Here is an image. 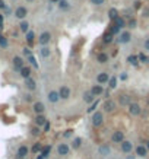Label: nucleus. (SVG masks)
<instances>
[{
	"label": "nucleus",
	"mask_w": 149,
	"mask_h": 159,
	"mask_svg": "<svg viewBox=\"0 0 149 159\" xmlns=\"http://www.w3.org/2000/svg\"><path fill=\"white\" fill-rule=\"evenodd\" d=\"M91 123H92L94 127H99V126H102V123H104V116H102V112H101V111L94 112V116L91 117Z\"/></svg>",
	"instance_id": "obj_1"
},
{
	"label": "nucleus",
	"mask_w": 149,
	"mask_h": 159,
	"mask_svg": "<svg viewBox=\"0 0 149 159\" xmlns=\"http://www.w3.org/2000/svg\"><path fill=\"white\" fill-rule=\"evenodd\" d=\"M69 152H70V146H69L67 143H60V145L57 146V153H59L60 156H67Z\"/></svg>",
	"instance_id": "obj_2"
},
{
	"label": "nucleus",
	"mask_w": 149,
	"mask_h": 159,
	"mask_svg": "<svg viewBox=\"0 0 149 159\" xmlns=\"http://www.w3.org/2000/svg\"><path fill=\"white\" fill-rule=\"evenodd\" d=\"M28 153H29L28 146H25V145L19 146V149H18V152H16V159H25V158L28 156Z\"/></svg>",
	"instance_id": "obj_3"
},
{
	"label": "nucleus",
	"mask_w": 149,
	"mask_h": 159,
	"mask_svg": "<svg viewBox=\"0 0 149 159\" xmlns=\"http://www.w3.org/2000/svg\"><path fill=\"white\" fill-rule=\"evenodd\" d=\"M120 149H121V152H124V153L129 155V153L133 150V145H132V142H129V140H123V142L120 143Z\"/></svg>",
	"instance_id": "obj_4"
},
{
	"label": "nucleus",
	"mask_w": 149,
	"mask_h": 159,
	"mask_svg": "<svg viewBox=\"0 0 149 159\" xmlns=\"http://www.w3.org/2000/svg\"><path fill=\"white\" fill-rule=\"evenodd\" d=\"M50 39H51L50 32H42V34L39 35V38H38V41H39V44L42 45V47H47V44L50 42Z\"/></svg>",
	"instance_id": "obj_5"
},
{
	"label": "nucleus",
	"mask_w": 149,
	"mask_h": 159,
	"mask_svg": "<svg viewBox=\"0 0 149 159\" xmlns=\"http://www.w3.org/2000/svg\"><path fill=\"white\" fill-rule=\"evenodd\" d=\"M102 108H104L105 112H113L116 109V102L113 99H107V101L102 104Z\"/></svg>",
	"instance_id": "obj_6"
},
{
	"label": "nucleus",
	"mask_w": 149,
	"mask_h": 159,
	"mask_svg": "<svg viewBox=\"0 0 149 159\" xmlns=\"http://www.w3.org/2000/svg\"><path fill=\"white\" fill-rule=\"evenodd\" d=\"M27 15H28V9H27L25 6H19V7H16V10H15V16H16L18 19H24Z\"/></svg>",
	"instance_id": "obj_7"
},
{
	"label": "nucleus",
	"mask_w": 149,
	"mask_h": 159,
	"mask_svg": "<svg viewBox=\"0 0 149 159\" xmlns=\"http://www.w3.org/2000/svg\"><path fill=\"white\" fill-rule=\"evenodd\" d=\"M111 140H113V143H121V142L124 140V133L120 131V130L114 131L113 136H111Z\"/></svg>",
	"instance_id": "obj_8"
},
{
	"label": "nucleus",
	"mask_w": 149,
	"mask_h": 159,
	"mask_svg": "<svg viewBox=\"0 0 149 159\" xmlns=\"http://www.w3.org/2000/svg\"><path fill=\"white\" fill-rule=\"evenodd\" d=\"M130 39H132V34L129 31H124V32L120 34V38L117 41L121 42V44H127V42H130Z\"/></svg>",
	"instance_id": "obj_9"
},
{
	"label": "nucleus",
	"mask_w": 149,
	"mask_h": 159,
	"mask_svg": "<svg viewBox=\"0 0 149 159\" xmlns=\"http://www.w3.org/2000/svg\"><path fill=\"white\" fill-rule=\"evenodd\" d=\"M129 112H130L132 116L137 117L140 112H142V108H140L139 104H130V105H129Z\"/></svg>",
	"instance_id": "obj_10"
},
{
	"label": "nucleus",
	"mask_w": 149,
	"mask_h": 159,
	"mask_svg": "<svg viewBox=\"0 0 149 159\" xmlns=\"http://www.w3.org/2000/svg\"><path fill=\"white\" fill-rule=\"evenodd\" d=\"M98 153L102 155V156L111 155V147H110V145H101V146L98 147Z\"/></svg>",
	"instance_id": "obj_11"
},
{
	"label": "nucleus",
	"mask_w": 149,
	"mask_h": 159,
	"mask_svg": "<svg viewBox=\"0 0 149 159\" xmlns=\"http://www.w3.org/2000/svg\"><path fill=\"white\" fill-rule=\"evenodd\" d=\"M59 95H60V99H67L70 96V89L67 86H61L59 90Z\"/></svg>",
	"instance_id": "obj_12"
},
{
	"label": "nucleus",
	"mask_w": 149,
	"mask_h": 159,
	"mask_svg": "<svg viewBox=\"0 0 149 159\" xmlns=\"http://www.w3.org/2000/svg\"><path fill=\"white\" fill-rule=\"evenodd\" d=\"M32 109L37 112V116H39V114H44V111H46V107H44V104H42V102H34V105H32Z\"/></svg>",
	"instance_id": "obj_13"
},
{
	"label": "nucleus",
	"mask_w": 149,
	"mask_h": 159,
	"mask_svg": "<svg viewBox=\"0 0 149 159\" xmlns=\"http://www.w3.org/2000/svg\"><path fill=\"white\" fill-rule=\"evenodd\" d=\"M135 152H136V155L140 156V158H145V156L148 155V149H146V146H143V145H137V146L135 147Z\"/></svg>",
	"instance_id": "obj_14"
},
{
	"label": "nucleus",
	"mask_w": 149,
	"mask_h": 159,
	"mask_svg": "<svg viewBox=\"0 0 149 159\" xmlns=\"http://www.w3.org/2000/svg\"><path fill=\"white\" fill-rule=\"evenodd\" d=\"M24 67V60L20 58V57H13V69L15 70H18V72H20V69Z\"/></svg>",
	"instance_id": "obj_15"
},
{
	"label": "nucleus",
	"mask_w": 149,
	"mask_h": 159,
	"mask_svg": "<svg viewBox=\"0 0 149 159\" xmlns=\"http://www.w3.org/2000/svg\"><path fill=\"white\" fill-rule=\"evenodd\" d=\"M34 123H35V126H37V127H44V124L47 123V118L44 117V114H39V116H37V117H35Z\"/></svg>",
	"instance_id": "obj_16"
},
{
	"label": "nucleus",
	"mask_w": 149,
	"mask_h": 159,
	"mask_svg": "<svg viewBox=\"0 0 149 159\" xmlns=\"http://www.w3.org/2000/svg\"><path fill=\"white\" fill-rule=\"evenodd\" d=\"M59 99H60L59 90H51V92H48V101H50L51 104H56Z\"/></svg>",
	"instance_id": "obj_17"
},
{
	"label": "nucleus",
	"mask_w": 149,
	"mask_h": 159,
	"mask_svg": "<svg viewBox=\"0 0 149 159\" xmlns=\"http://www.w3.org/2000/svg\"><path fill=\"white\" fill-rule=\"evenodd\" d=\"M97 80H98V83L102 86V85H105V83H108L110 76H108L107 73H99V75H98V77H97Z\"/></svg>",
	"instance_id": "obj_18"
},
{
	"label": "nucleus",
	"mask_w": 149,
	"mask_h": 159,
	"mask_svg": "<svg viewBox=\"0 0 149 159\" xmlns=\"http://www.w3.org/2000/svg\"><path fill=\"white\" fill-rule=\"evenodd\" d=\"M91 92H92L95 96H99V95L104 94V88H102L101 85H94V86L91 88Z\"/></svg>",
	"instance_id": "obj_19"
},
{
	"label": "nucleus",
	"mask_w": 149,
	"mask_h": 159,
	"mask_svg": "<svg viewBox=\"0 0 149 159\" xmlns=\"http://www.w3.org/2000/svg\"><path fill=\"white\" fill-rule=\"evenodd\" d=\"M25 86H27L29 90H35V89H37V82H35L32 77H28V79H25Z\"/></svg>",
	"instance_id": "obj_20"
},
{
	"label": "nucleus",
	"mask_w": 149,
	"mask_h": 159,
	"mask_svg": "<svg viewBox=\"0 0 149 159\" xmlns=\"http://www.w3.org/2000/svg\"><path fill=\"white\" fill-rule=\"evenodd\" d=\"M83 101H85V102H88V104H91V102L95 101V95L91 92V90H88V92H85V94H83Z\"/></svg>",
	"instance_id": "obj_21"
},
{
	"label": "nucleus",
	"mask_w": 149,
	"mask_h": 159,
	"mask_svg": "<svg viewBox=\"0 0 149 159\" xmlns=\"http://www.w3.org/2000/svg\"><path fill=\"white\" fill-rule=\"evenodd\" d=\"M20 76H22L24 79H28V77H31V69L29 67H27V66H24L22 69H20Z\"/></svg>",
	"instance_id": "obj_22"
},
{
	"label": "nucleus",
	"mask_w": 149,
	"mask_h": 159,
	"mask_svg": "<svg viewBox=\"0 0 149 159\" xmlns=\"http://www.w3.org/2000/svg\"><path fill=\"white\" fill-rule=\"evenodd\" d=\"M27 42H28V45H32L34 44V41H35V34H34V31H28L27 32Z\"/></svg>",
	"instance_id": "obj_23"
},
{
	"label": "nucleus",
	"mask_w": 149,
	"mask_h": 159,
	"mask_svg": "<svg viewBox=\"0 0 149 159\" xmlns=\"http://www.w3.org/2000/svg\"><path fill=\"white\" fill-rule=\"evenodd\" d=\"M113 39H114V35H113L111 32H105V34L102 35V41H104L105 44H110Z\"/></svg>",
	"instance_id": "obj_24"
},
{
	"label": "nucleus",
	"mask_w": 149,
	"mask_h": 159,
	"mask_svg": "<svg viewBox=\"0 0 149 159\" xmlns=\"http://www.w3.org/2000/svg\"><path fill=\"white\" fill-rule=\"evenodd\" d=\"M97 60H98L99 63H107V61H108V54H107V53H99V54L97 56Z\"/></svg>",
	"instance_id": "obj_25"
},
{
	"label": "nucleus",
	"mask_w": 149,
	"mask_h": 159,
	"mask_svg": "<svg viewBox=\"0 0 149 159\" xmlns=\"http://www.w3.org/2000/svg\"><path fill=\"white\" fill-rule=\"evenodd\" d=\"M114 25H117V26L121 29V28H124V26H126V22H124V19H123V18H120V16H118V18H116V19H114Z\"/></svg>",
	"instance_id": "obj_26"
},
{
	"label": "nucleus",
	"mask_w": 149,
	"mask_h": 159,
	"mask_svg": "<svg viewBox=\"0 0 149 159\" xmlns=\"http://www.w3.org/2000/svg\"><path fill=\"white\" fill-rule=\"evenodd\" d=\"M50 152H51V146H50V145H47L46 147H42V149H41V155L44 156V159H47V158H48Z\"/></svg>",
	"instance_id": "obj_27"
},
{
	"label": "nucleus",
	"mask_w": 149,
	"mask_h": 159,
	"mask_svg": "<svg viewBox=\"0 0 149 159\" xmlns=\"http://www.w3.org/2000/svg\"><path fill=\"white\" fill-rule=\"evenodd\" d=\"M127 61H129L132 66H137L139 64V58H137V56H129V57H127Z\"/></svg>",
	"instance_id": "obj_28"
},
{
	"label": "nucleus",
	"mask_w": 149,
	"mask_h": 159,
	"mask_svg": "<svg viewBox=\"0 0 149 159\" xmlns=\"http://www.w3.org/2000/svg\"><path fill=\"white\" fill-rule=\"evenodd\" d=\"M19 28H20V31H22V32L27 34L29 31V24H28L27 20H22V22H20V25H19Z\"/></svg>",
	"instance_id": "obj_29"
},
{
	"label": "nucleus",
	"mask_w": 149,
	"mask_h": 159,
	"mask_svg": "<svg viewBox=\"0 0 149 159\" xmlns=\"http://www.w3.org/2000/svg\"><path fill=\"white\" fill-rule=\"evenodd\" d=\"M39 54H41L42 58H47V57L50 56V48H48V47H42V48L39 50Z\"/></svg>",
	"instance_id": "obj_30"
},
{
	"label": "nucleus",
	"mask_w": 149,
	"mask_h": 159,
	"mask_svg": "<svg viewBox=\"0 0 149 159\" xmlns=\"http://www.w3.org/2000/svg\"><path fill=\"white\" fill-rule=\"evenodd\" d=\"M120 104H121V105H130V96L121 95V96H120Z\"/></svg>",
	"instance_id": "obj_31"
},
{
	"label": "nucleus",
	"mask_w": 149,
	"mask_h": 159,
	"mask_svg": "<svg viewBox=\"0 0 149 159\" xmlns=\"http://www.w3.org/2000/svg\"><path fill=\"white\" fill-rule=\"evenodd\" d=\"M108 18L110 19H116V18H118V12H117V9H114V7H111L110 10H108Z\"/></svg>",
	"instance_id": "obj_32"
},
{
	"label": "nucleus",
	"mask_w": 149,
	"mask_h": 159,
	"mask_svg": "<svg viewBox=\"0 0 149 159\" xmlns=\"http://www.w3.org/2000/svg\"><path fill=\"white\" fill-rule=\"evenodd\" d=\"M80 146H82V139H80V137L73 139V142H72V147H73V149H79Z\"/></svg>",
	"instance_id": "obj_33"
},
{
	"label": "nucleus",
	"mask_w": 149,
	"mask_h": 159,
	"mask_svg": "<svg viewBox=\"0 0 149 159\" xmlns=\"http://www.w3.org/2000/svg\"><path fill=\"white\" fill-rule=\"evenodd\" d=\"M59 7H60V9H63V10H66V9H69V7H70V5H69L67 0H60V2H59Z\"/></svg>",
	"instance_id": "obj_34"
},
{
	"label": "nucleus",
	"mask_w": 149,
	"mask_h": 159,
	"mask_svg": "<svg viewBox=\"0 0 149 159\" xmlns=\"http://www.w3.org/2000/svg\"><path fill=\"white\" fill-rule=\"evenodd\" d=\"M7 45H9V42H7V38H5L2 34H0V47H2V48H6Z\"/></svg>",
	"instance_id": "obj_35"
},
{
	"label": "nucleus",
	"mask_w": 149,
	"mask_h": 159,
	"mask_svg": "<svg viewBox=\"0 0 149 159\" xmlns=\"http://www.w3.org/2000/svg\"><path fill=\"white\" fill-rule=\"evenodd\" d=\"M98 104H99V101H94V102L91 104V107L86 109V112H88V114H91V112H94V111H95V108L98 107Z\"/></svg>",
	"instance_id": "obj_36"
},
{
	"label": "nucleus",
	"mask_w": 149,
	"mask_h": 159,
	"mask_svg": "<svg viewBox=\"0 0 149 159\" xmlns=\"http://www.w3.org/2000/svg\"><path fill=\"white\" fill-rule=\"evenodd\" d=\"M108 86H110V89H114V88L117 86V77H116V76H114V77H110Z\"/></svg>",
	"instance_id": "obj_37"
},
{
	"label": "nucleus",
	"mask_w": 149,
	"mask_h": 159,
	"mask_svg": "<svg viewBox=\"0 0 149 159\" xmlns=\"http://www.w3.org/2000/svg\"><path fill=\"white\" fill-rule=\"evenodd\" d=\"M108 32H111L113 35H117V34L120 32V28H118L117 25H114V24H113V25L110 26V31H108Z\"/></svg>",
	"instance_id": "obj_38"
},
{
	"label": "nucleus",
	"mask_w": 149,
	"mask_h": 159,
	"mask_svg": "<svg viewBox=\"0 0 149 159\" xmlns=\"http://www.w3.org/2000/svg\"><path fill=\"white\" fill-rule=\"evenodd\" d=\"M136 25H137V22H136V19H133V18H130L129 19V22H127V26H129V28H136Z\"/></svg>",
	"instance_id": "obj_39"
},
{
	"label": "nucleus",
	"mask_w": 149,
	"mask_h": 159,
	"mask_svg": "<svg viewBox=\"0 0 149 159\" xmlns=\"http://www.w3.org/2000/svg\"><path fill=\"white\" fill-rule=\"evenodd\" d=\"M28 61H29V63L35 67V69H38V63H37V60H35V57H34V56H29V57H28Z\"/></svg>",
	"instance_id": "obj_40"
},
{
	"label": "nucleus",
	"mask_w": 149,
	"mask_h": 159,
	"mask_svg": "<svg viewBox=\"0 0 149 159\" xmlns=\"http://www.w3.org/2000/svg\"><path fill=\"white\" fill-rule=\"evenodd\" d=\"M41 149H42L41 143H35V145L32 146V153H38V152H39Z\"/></svg>",
	"instance_id": "obj_41"
},
{
	"label": "nucleus",
	"mask_w": 149,
	"mask_h": 159,
	"mask_svg": "<svg viewBox=\"0 0 149 159\" xmlns=\"http://www.w3.org/2000/svg\"><path fill=\"white\" fill-rule=\"evenodd\" d=\"M39 133H41V131H39V127H37V126H34V127L31 128V134H32V136H38Z\"/></svg>",
	"instance_id": "obj_42"
},
{
	"label": "nucleus",
	"mask_w": 149,
	"mask_h": 159,
	"mask_svg": "<svg viewBox=\"0 0 149 159\" xmlns=\"http://www.w3.org/2000/svg\"><path fill=\"white\" fill-rule=\"evenodd\" d=\"M137 58H139V60H140L142 63H148V57H146V56H145L143 53H140V54L137 56Z\"/></svg>",
	"instance_id": "obj_43"
},
{
	"label": "nucleus",
	"mask_w": 149,
	"mask_h": 159,
	"mask_svg": "<svg viewBox=\"0 0 149 159\" xmlns=\"http://www.w3.org/2000/svg\"><path fill=\"white\" fill-rule=\"evenodd\" d=\"M89 2H91L92 5H95V6H99V5H104L105 0H89Z\"/></svg>",
	"instance_id": "obj_44"
},
{
	"label": "nucleus",
	"mask_w": 149,
	"mask_h": 159,
	"mask_svg": "<svg viewBox=\"0 0 149 159\" xmlns=\"http://www.w3.org/2000/svg\"><path fill=\"white\" fill-rule=\"evenodd\" d=\"M72 134H73V130H66L65 133H63V136H65V137H70Z\"/></svg>",
	"instance_id": "obj_45"
},
{
	"label": "nucleus",
	"mask_w": 149,
	"mask_h": 159,
	"mask_svg": "<svg viewBox=\"0 0 149 159\" xmlns=\"http://www.w3.org/2000/svg\"><path fill=\"white\" fill-rule=\"evenodd\" d=\"M24 54H25V56H28V57H29V56H32L29 48H24Z\"/></svg>",
	"instance_id": "obj_46"
},
{
	"label": "nucleus",
	"mask_w": 149,
	"mask_h": 159,
	"mask_svg": "<svg viewBox=\"0 0 149 159\" xmlns=\"http://www.w3.org/2000/svg\"><path fill=\"white\" fill-rule=\"evenodd\" d=\"M48 130H50V123H48V121H47V123H46V124H44V133H47V131H48Z\"/></svg>",
	"instance_id": "obj_47"
},
{
	"label": "nucleus",
	"mask_w": 149,
	"mask_h": 159,
	"mask_svg": "<svg viewBox=\"0 0 149 159\" xmlns=\"http://www.w3.org/2000/svg\"><path fill=\"white\" fill-rule=\"evenodd\" d=\"M142 7V3L140 2H135V9H140Z\"/></svg>",
	"instance_id": "obj_48"
},
{
	"label": "nucleus",
	"mask_w": 149,
	"mask_h": 159,
	"mask_svg": "<svg viewBox=\"0 0 149 159\" xmlns=\"http://www.w3.org/2000/svg\"><path fill=\"white\" fill-rule=\"evenodd\" d=\"M0 9H6V3L3 2V0H0Z\"/></svg>",
	"instance_id": "obj_49"
},
{
	"label": "nucleus",
	"mask_w": 149,
	"mask_h": 159,
	"mask_svg": "<svg viewBox=\"0 0 149 159\" xmlns=\"http://www.w3.org/2000/svg\"><path fill=\"white\" fill-rule=\"evenodd\" d=\"M145 50H148V51H149V38L145 41Z\"/></svg>",
	"instance_id": "obj_50"
},
{
	"label": "nucleus",
	"mask_w": 149,
	"mask_h": 159,
	"mask_svg": "<svg viewBox=\"0 0 149 159\" xmlns=\"http://www.w3.org/2000/svg\"><path fill=\"white\" fill-rule=\"evenodd\" d=\"M3 20H5V16L0 13V25H3Z\"/></svg>",
	"instance_id": "obj_51"
},
{
	"label": "nucleus",
	"mask_w": 149,
	"mask_h": 159,
	"mask_svg": "<svg viewBox=\"0 0 149 159\" xmlns=\"http://www.w3.org/2000/svg\"><path fill=\"white\" fill-rule=\"evenodd\" d=\"M120 79H121V80H126V79H127V75H126V73H121Z\"/></svg>",
	"instance_id": "obj_52"
},
{
	"label": "nucleus",
	"mask_w": 149,
	"mask_h": 159,
	"mask_svg": "<svg viewBox=\"0 0 149 159\" xmlns=\"http://www.w3.org/2000/svg\"><path fill=\"white\" fill-rule=\"evenodd\" d=\"M126 159H136V156H135V155H127Z\"/></svg>",
	"instance_id": "obj_53"
},
{
	"label": "nucleus",
	"mask_w": 149,
	"mask_h": 159,
	"mask_svg": "<svg viewBox=\"0 0 149 159\" xmlns=\"http://www.w3.org/2000/svg\"><path fill=\"white\" fill-rule=\"evenodd\" d=\"M104 95H105V96L108 98V96H110V92H108V90H104Z\"/></svg>",
	"instance_id": "obj_54"
},
{
	"label": "nucleus",
	"mask_w": 149,
	"mask_h": 159,
	"mask_svg": "<svg viewBox=\"0 0 149 159\" xmlns=\"http://www.w3.org/2000/svg\"><path fill=\"white\" fill-rule=\"evenodd\" d=\"M37 159H44V156H42V155H38V156H37Z\"/></svg>",
	"instance_id": "obj_55"
},
{
	"label": "nucleus",
	"mask_w": 149,
	"mask_h": 159,
	"mask_svg": "<svg viewBox=\"0 0 149 159\" xmlns=\"http://www.w3.org/2000/svg\"><path fill=\"white\" fill-rule=\"evenodd\" d=\"M146 149H148V150H149V140H148V142H146Z\"/></svg>",
	"instance_id": "obj_56"
},
{
	"label": "nucleus",
	"mask_w": 149,
	"mask_h": 159,
	"mask_svg": "<svg viewBox=\"0 0 149 159\" xmlns=\"http://www.w3.org/2000/svg\"><path fill=\"white\" fill-rule=\"evenodd\" d=\"M51 2H53V3H59V2H60V0H51Z\"/></svg>",
	"instance_id": "obj_57"
},
{
	"label": "nucleus",
	"mask_w": 149,
	"mask_h": 159,
	"mask_svg": "<svg viewBox=\"0 0 149 159\" xmlns=\"http://www.w3.org/2000/svg\"><path fill=\"white\" fill-rule=\"evenodd\" d=\"M27 2H34V0H27Z\"/></svg>",
	"instance_id": "obj_58"
},
{
	"label": "nucleus",
	"mask_w": 149,
	"mask_h": 159,
	"mask_svg": "<svg viewBox=\"0 0 149 159\" xmlns=\"http://www.w3.org/2000/svg\"><path fill=\"white\" fill-rule=\"evenodd\" d=\"M148 63H149V57H148Z\"/></svg>",
	"instance_id": "obj_59"
},
{
	"label": "nucleus",
	"mask_w": 149,
	"mask_h": 159,
	"mask_svg": "<svg viewBox=\"0 0 149 159\" xmlns=\"http://www.w3.org/2000/svg\"><path fill=\"white\" fill-rule=\"evenodd\" d=\"M148 105H149V99H148Z\"/></svg>",
	"instance_id": "obj_60"
}]
</instances>
